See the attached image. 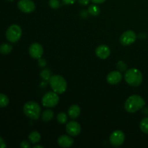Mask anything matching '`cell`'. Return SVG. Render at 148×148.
<instances>
[{
  "label": "cell",
  "mask_w": 148,
  "mask_h": 148,
  "mask_svg": "<svg viewBox=\"0 0 148 148\" xmlns=\"http://www.w3.org/2000/svg\"><path fill=\"white\" fill-rule=\"evenodd\" d=\"M145 105V101L140 95H132L129 97L124 104V108L130 114H133L141 109Z\"/></svg>",
  "instance_id": "6da1fadb"
},
{
  "label": "cell",
  "mask_w": 148,
  "mask_h": 148,
  "mask_svg": "<svg viewBox=\"0 0 148 148\" xmlns=\"http://www.w3.org/2000/svg\"><path fill=\"white\" fill-rule=\"evenodd\" d=\"M22 36V29L17 25H12L6 32V38L11 43H16Z\"/></svg>",
  "instance_id": "5b68a950"
},
{
  "label": "cell",
  "mask_w": 148,
  "mask_h": 148,
  "mask_svg": "<svg viewBox=\"0 0 148 148\" xmlns=\"http://www.w3.org/2000/svg\"><path fill=\"white\" fill-rule=\"evenodd\" d=\"M49 84L53 91L57 94L64 93L67 88L66 81L60 75H53L51 77Z\"/></svg>",
  "instance_id": "3957f363"
},
{
  "label": "cell",
  "mask_w": 148,
  "mask_h": 148,
  "mask_svg": "<svg viewBox=\"0 0 148 148\" xmlns=\"http://www.w3.org/2000/svg\"><path fill=\"white\" fill-rule=\"evenodd\" d=\"M38 65L40 66V67H45L46 65V60L43 59H41V58L38 59Z\"/></svg>",
  "instance_id": "484cf974"
},
{
  "label": "cell",
  "mask_w": 148,
  "mask_h": 148,
  "mask_svg": "<svg viewBox=\"0 0 148 148\" xmlns=\"http://www.w3.org/2000/svg\"><path fill=\"white\" fill-rule=\"evenodd\" d=\"M17 7L20 11L25 13H30L36 9V5L32 0H20Z\"/></svg>",
  "instance_id": "9c48e42d"
},
{
  "label": "cell",
  "mask_w": 148,
  "mask_h": 148,
  "mask_svg": "<svg viewBox=\"0 0 148 148\" xmlns=\"http://www.w3.org/2000/svg\"><path fill=\"white\" fill-rule=\"evenodd\" d=\"M140 127L143 132L148 134V117L142 119V121H140Z\"/></svg>",
  "instance_id": "ffe728a7"
},
{
  "label": "cell",
  "mask_w": 148,
  "mask_h": 148,
  "mask_svg": "<svg viewBox=\"0 0 148 148\" xmlns=\"http://www.w3.org/2000/svg\"><path fill=\"white\" fill-rule=\"evenodd\" d=\"M66 131L69 135L76 137L80 133L81 127L79 123L77 122V121H71L66 124Z\"/></svg>",
  "instance_id": "8fae6325"
},
{
  "label": "cell",
  "mask_w": 148,
  "mask_h": 148,
  "mask_svg": "<svg viewBox=\"0 0 148 148\" xmlns=\"http://www.w3.org/2000/svg\"><path fill=\"white\" fill-rule=\"evenodd\" d=\"M90 0H78L79 4H80L81 5H83V6L88 5V4L90 3Z\"/></svg>",
  "instance_id": "f1b7e54d"
},
{
  "label": "cell",
  "mask_w": 148,
  "mask_h": 148,
  "mask_svg": "<svg viewBox=\"0 0 148 148\" xmlns=\"http://www.w3.org/2000/svg\"><path fill=\"white\" fill-rule=\"evenodd\" d=\"M88 12L90 15L97 16L100 14L101 10H100V8L97 5H95V4H92V5H90L89 7H88Z\"/></svg>",
  "instance_id": "d6986e66"
},
{
  "label": "cell",
  "mask_w": 148,
  "mask_h": 148,
  "mask_svg": "<svg viewBox=\"0 0 148 148\" xmlns=\"http://www.w3.org/2000/svg\"><path fill=\"white\" fill-rule=\"evenodd\" d=\"M68 114L72 119H76L80 114V108L77 105H72L68 110Z\"/></svg>",
  "instance_id": "9a60e30c"
},
{
  "label": "cell",
  "mask_w": 148,
  "mask_h": 148,
  "mask_svg": "<svg viewBox=\"0 0 148 148\" xmlns=\"http://www.w3.org/2000/svg\"><path fill=\"white\" fill-rule=\"evenodd\" d=\"M28 139L31 143H33V144L38 143L40 140V133L36 131L32 132L29 134Z\"/></svg>",
  "instance_id": "2e32d148"
},
{
  "label": "cell",
  "mask_w": 148,
  "mask_h": 148,
  "mask_svg": "<svg viewBox=\"0 0 148 148\" xmlns=\"http://www.w3.org/2000/svg\"><path fill=\"white\" fill-rule=\"evenodd\" d=\"M43 53V49L38 43H33L29 47V54L33 59H40Z\"/></svg>",
  "instance_id": "30bf717a"
},
{
  "label": "cell",
  "mask_w": 148,
  "mask_h": 148,
  "mask_svg": "<svg viewBox=\"0 0 148 148\" xmlns=\"http://www.w3.org/2000/svg\"><path fill=\"white\" fill-rule=\"evenodd\" d=\"M56 119H57V121H59L60 124H64L67 121V115H66L65 113L61 112L57 115Z\"/></svg>",
  "instance_id": "7402d4cb"
},
{
  "label": "cell",
  "mask_w": 148,
  "mask_h": 148,
  "mask_svg": "<svg viewBox=\"0 0 148 148\" xmlns=\"http://www.w3.org/2000/svg\"><path fill=\"white\" fill-rule=\"evenodd\" d=\"M20 147L22 148H29L30 147V144L27 141H23L20 143Z\"/></svg>",
  "instance_id": "4316f807"
},
{
  "label": "cell",
  "mask_w": 148,
  "mask_h": 148,
  "mask_svg": "<svg viewBox=\"0 0 148 148\" xmlns=\"http://www.w3.org/2000/svg\"><path fill=\"white\" fill-rule=\"evenodd\" d=\"M9 98L6 95L0 93V108H4L9 104Z\"/></svg>",
  "instance_id": "44dd1931"
},
{
  "label": "cell",
  "mask_w": 148,
  "mask_h": 148,
  "mask_svg": "<svg viewBox=\"0 0 148 148\" xmlns=\"http://www.w3.org/2000/svg\"><path fill=\"white\" fill-rule=\"evenodd\" d=\"M137 35L132 30H127L120 37V42L123 46H130L135 42Z\"/></svg>",
  "instance_id": "ba28073f"
},
{
  "label": "cell",
  "mask_w": 148,
  "mask_h": 148,
  "mask_svg": "<svg viewBox=\"0 0 148 148\" xmlns=\"http://www.w3.org/2000/svg\"><path fill=\"white\" fill-rule=\"evenodd\" d=\"M125 140V134L121 130H116L109 137L110 143L114 147H119L124 143Z\"/></svg>",
  "instance_id": "52a82bcc"
},
{
  "label": "cell",
  "mask_w": 148,
  "mask_h": 148,
  "mask_svg": "<svg viewBox=\"0 0 148 148\" xmlns=\"http://www.w3.org/2000/svg\"><path fill=\"white\" fill-rule=\"evenodd\" d=\"M117 68H118L119 70L121 71V72H124V71H126V69H127V66L124 62L119 61V62L117 63Z\"/></svg>",
  "instance_id": "d4e9b609"
},
{
  "label": "cell",
  "mask_w": 148,
  "mask_h": 148,
  "mask_svg": "<svg viewBox=\"0 0 148 148\" xmlns=\"http://www.w3.org/2000/svg\"><path fill=\"white\" fill-rule=\"evenodd\" d=\"M40 75V77H41L43 79L49 81L51 77V72L49 69H43V71H41Z\"/></svg>",
  "instance_id": "603a6c76"
},
{
  "label": "cell",
  "mask_w": 148,
  "mask_h": 148,
  "mask_svg": "<svg viewBox=\"0 0 148 148\" xmlns=\"http://www.w3.org/2000/svg\"><path fill=\"white\" fill-rule=\"evenodd\" d=\"M43 148V146H41V145H35L34 147H33V148Z\"/></svg>",
  "instance_id": "1f68e13d"
},
{
  "label": "cell",
  "mask_w": 148,
  "mask_h": 148,
  "mask_svg": "<svg viewBox=\"0 0 148 148\" xmlns=\"http://www.w3.org/2000/svg\"><path fill=\"white\" fill-rule=\"evenodd\" d=\"M110 53H111L110 48L105 44L100 45L95 49V54L101 59H107L110 56Z\"/></svg>",
  "instance_id": "7c38bea8"
},
{
  "label": "cell",
  "mask_w": 148,
  "mask_h": 148,
  "mask_svg": "<svg viewBox=\"0 0 148 148\" xmlns=\"http://www.w3.org/2000/svg\"><path fill=\"white\" fill-rule=\"evenodd\" d=\"M90 1H92V2L94 4H102L106 0H90Z\"/></svg>",
  "instance_id": "4dcf8cb0"
},
{
  "label": "cell",
  "mask_w": 148,
  "mask_h": 148,
  "mask_svg": "<svg viewBox=\"0 0 148 148\" xmlns=\"http://www.w3.org/2000/svg\"><path fill=\"white\" fill-rule=\"evenodd\" d=\"M12 50V46L8 43H3L0 46V53L1 54H8Z\"/></svg>",
  "instance_id": "ac0fdd59"
},
{
  "label": "cell",
  "mask_w": 148,
  "mask_h": 148,
  "mask_svg": "<svg viewBox=\"0 0 148 148\" xmlns=\"http://www.w3.org/2000/svg\"><path fill=\"white\" fill-rule=\"evenodd\" d=\"M6 147H7V145H6L5 142L0 137V148H5Z\"/></svg>",
  "instance_id": "f546056e"
},
{
  "label": "cell",
  "mask_w": 148,
  "mask_h": 148,
  "mask_svg": "<svg viewBox=\"0 0 148 148\" xmlns=\"http://www.w3.org/2000/svg\"><path fill=\"white\" fill-rule=\"evenodd\" d=\"M7 1H14V0H7Z\"/></svg>",
  "instance_id": "d6a6232c"
},
{
  "label": "cell",
  "mask_w": 148,
  "mask_h": 148,
  "mask_svg": "<svg viewBox=\"0 0 148 148\" xmlns=\"http://www.w3.org/2000/svg\"><path fill=\"white\" fill-rule=\"evenodd\" d=\"M53 111L50 109L46 110L43 112L41 115L42 120L43 121H49L53 119Z\"/></svg>",
  "instance_id": "e0dca14e"
},
{
  "label": "cell",
  "mask_w": 148,
  "mask_h": 148,
  "mask_svg": "<svg viewBox=\"0 0 148 148\" xmlns=\"http://www.w3.org/2000/svg\"><path fill=\"white\" fill-rule=\"evenodd\" d=\"M62 1L64 4L69 5V4H73L76 1V0H62Z\"/></svg>",
  "instance_id": "83f0119b"
},
{
  "label": "cell",
  "mask_w": 148,
  "mask_h": 148,
  "mask_svg": "<svg viewBox=\"0 0 148 148\" xmlns=\"http://www.w3.org/2000/svg\"><path fill=\"white\" fill-rule=\"evenodd\" d=\"M124 79L127 84L133 87H138L143 82V74L139 69L132 68L125 72Z\"/></svg>",
  "instance_id": "7a4b0ae2"
},
{
  "label": "cell",
  "mask_w": 148,
  "mask_h": 148,
  "mask_svg": "<svg viewBox=\"0 0 148 148\" xmlns=\"http://www.w3.org/2000/svg\"><path fill=\"white\" fill-rule=\"evenodd\" d=\"M59 97L54 91L48 92L43 95L42 98V104L46 108H52L59 103Z\"/></svg>",
  "instance_id": "8992f818"
},
{
  "label": "cell",
  "mask_w": 148,
  "mask_h": 148,
  "mask_svg": "<svg viewBox=\"0 0 148 148\" xmlns=\"http://www.w3.org/2000/svg\"><path fill=\"white\" fill-rule=\"evenodd\" d=\"M57 143L62 147H69L73 145L74 140L67 135H62L58 138Z\"/></svg>",
  "instance_id": "5bb4252c"
},
{
  "label": "cell",
  "mask_w": 148,
  "mask_h": 148,
  "mask_svg": "<svg viewBox=\"0 0 148 148\" xmlns=\"http://www.w3.org/2000/svg\"><path fill=\"white\" fill-rule=\"evenodd\" d=\"M49 4L50 6V7H51L52 9H58L60 7V1L59 0H49Z\"/></svg>",
  "instance_id": "cb8c5ba5"
},
{
  "label": "cell",
  "mask_w": 148,
  "mask_h": 148,
  "mask_svg": "<svg viewBox=\"0 0 148 148\" xmlns=\"http://www.w3.org/2000/svg\"><path fill=\"white\" fill-rule=\"evenodd\" d=\"M40 107L38 103L35 101H29L27 102L23 106L24 114L28 118L33 120H37L40 117Z\"/></svg>",
  "instance_id": "277c9868"
},
{
  "label": "cell",
  "mask_w": 148,
  "mask_h": 148,
  "mask_svg": "<svg viewBox=\"0 0 148 148\" xmlns=\"http://www.w3.org/2000/svg\"><path fill=\"white\" fill-rule=\"evenodd\" d=\"M107 82L110 84V85H116V84L119 83L122 79V75L120 72L118 71H113V72H110L108 75H107Z\"/></svg>",
  "instance_id": "4fadbf2b"
}]
</instances>
